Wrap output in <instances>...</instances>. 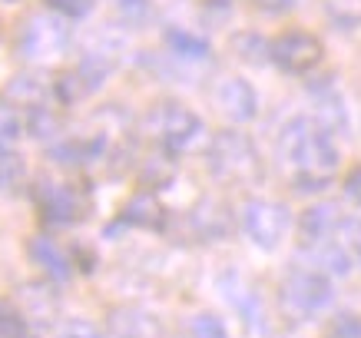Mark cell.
Listing matches in <instances>:
<instances>
[{"instance_id": "obj_1", "label": "cell", "mask_w": 361, "mask_h": 338, "mask_svg": "<svg viewBox=\"0 0 361 338\" xmlns=\"http://www.w3.org/2000/svg\"><path fill=\"white\" fill-rule=\"evenodd\" d=\"M279 163L292 173L298 193H318L338 169V150L312 116H295L279 133Z\"/></svg>"}, {"instance_id": "obj_2", "label": "cell", "mask_w": 361, "mask_h": 338, "mask_svg": "<svg viewBox=\"0 0 361 338\" xmlns=\"http://www.w3.org/2000/svg\"><path fill=\"white\" fill-rule=\"evenodd\" d=\"M209 173L216 176L219 183L229 186H252L262 179V156L255 150V143L245 133L222 130L212 136L206 150Z\"/></svg>"}, {"instance_id": "obj_3", "label": "cell", "mask_w": 361, "mask_h": 338, "mask_svg": "<svg viewBox=\"0 0 361 338\" xmlns=\"http://www.w3.org/2000/svg\"><path fill=\"white\" fill-rule=\"evenodd\" d=\"M142 133H146L156 146H163L169 153H179V150H189V146L196 143V136L202 133V120H199L189 107H183V103L163 99V103H156L153 109H146Z\"/></svg>"}, {"instance_id": "obj_4", "label": "cell", "mask_w": 361, "mask_h": 338, "mask_svg": "<svg viewBox=\"0 0 361 338\" xmlns=\"http://www.w3.org/2000/svg\"><path fill=\"white\" fill-rule=\"evenodd\" d=\"M282 306L288 315L308 318L331 302V279L318 269H292L282 279Z\"/></svg>"}, {"instance_id": "obj_5", "label": "cell", "mask_w": 361, "mask_h": 338, "mask_svg": "<svg viewBox=\"0 0 361 338\" xmlns=\"http://www.w3.org/2000/svg\"><path fill=\"white\" fill-rule=\"evenodd\" d=\"M269 56H272V64L285 73H308V70H315L322 64V56H325V47L318 40L312 30H285L279 33L272 44H269Z\"/></svg>"}, {"instance_id": "obj_6", "label": "cell", "mask_w": 361, "mask_h": 338, "mask_svg": "<svg viewBox=\"0 0 361 338\" xmlns=\"http://www.w3.org/2000/svg\"><path fill=\"white\" fill-rule=\"evenodd\" d=\"M242 226L259 249H279V242L285 239V232L292 226V212L288 206L275 203V199H252L245 212H242Z\"/></svg>"}, {"instance_id": "obj_7", "label": "cell", "mask_w": 361, "mask_h": 338, "mask_svg": "<svg viewBox=\"0 0 361 338\" xmlns=\"http://www.w3.org/2000/svg\"><path fill=\"white\" fill-rule=\"evenodd\" d=\"M341 229H345V216H341L338 203H315V206H308L298 216V242L305 249L329 246Z\"/></svg>"}, {"instance_id": "obj_8", "label": "cell", "mask_w": 361, "mask_h": 338, "mask_svg": "<svg viewBox=\"0 0 361 338\" xmlns=\"http://www.w3.org/2000/svg\"><path fill=\"white\" fill-rule=\"evenodd\" d=\"M66 47V27L56 17H30L20 30V56L47 60Z\"/></svg>"}, {"instance_id": "obj_9", "label": "cell", "mask_w": 361, "mask_h": 338, "mask_svg": "<svg viewBox=\"0 0 361 338\" xmlns=\"http://www.w3.org/2000/svg\"><path fill=\"white\" fill-rule=\"evenodd\" d=\"M186 226L192 229V236L202 242H216L226 239L232 232V209L226 199L219 196H202L196 206L189 209Z\"/></svg>"}, {"instance_id": "obj_10", "label": "cell", "mask_w": 361, "mask_h": 338, "mask_svg": "<svg viewBox=\"0 0 361 338\" xmlns=\"http://www.w3.org/2000/svg\"><path fill=\"white\" fill-rule=\"evenodd\" d=\"M33 196H37V209H40V216H44L47 226H70V222H77V196H73V189H66L63 183H50V179H40L37 189H33Z\"/></svg>"}, {"instance_id": "obj_11", "label": "cell", "mask_w": 361, "mask_h": 338, "mask_svg": "<svg viewBox=\"0 0 361 338\" xmlns=\"http://www.w3.org/2000/svg\"><path fill=\"white\" fill-rule=\"evenodd\" d=\"M216 103L219 109L229 116L232 123H252L255 113H259V97H255V87L242 77H229L222 80L219 93H216Z\"/></svg>"}, {"instance_id": "obj_12", "label": "cell", "mask_w": 361, "mask_h": 338, "mask_svg": "<svg viewBox=\"0 0 361 338\" xmlns=\"http://www.w3.org/2000/svg\"><path fill=\"white\" fill-rule=\"evenodd\" d=\"M110 338H163V328L146 308L116 306L110 312Z\"/></svg>"}, {"instance_id": "obj_13", "label": "cell", "mask_w": 361, "mask_h": 338, "mask_svg": "<svg viewBox=\"0 0 361 338\" xmlns=\"http://www.w3.org/2000/svg\"><path fill=\"white\" fill-rule=\"evenodd\" d=\"M27 259H30L50 282H66V279H70V269H73L70 259H66V252L60 249L54 239H47V236L27 239Z\"/></svg>"}, {"instance_id": "obj_14", "label": "cell", "mask_w": 361, "mask_h": 338, "mask_svg": "<svg viewBox=\"0 0 361 338\" xmlns=\"http://www.w3.org/2000/svg\"><path fill=\"white\" fill-rule=\"evenodd\" d=\"M44 97H47V87L40 83V77L37 73H17V77H11L7 83H4V90H0V103L7 109H37L44 107Z\"/></svg>"}, {"instance_id": "obj_15", "label": "cell", "mask_w": 361, "mask_h": 338, "mask_svg": "<svg viewBox=\"0 0 361 338\" xmlns=\"http://www.w3.org/2000/svg\"><path fill=\"white\" fill-rule=\"evenodd\" d=\"M120 219L126 226H136V229H159L166 222V209L159 203L156 193L149 189H140V193H133L120 209Z\"/></svg>"}, {"instance_id": "obj_16", "label": "cell", "mask_w": 361, "mask_h": 338, "mask_svg": "<svg viewBox=\"0 0 361 338\" xmlns=\"http://www.w3.org/2000/svg\"><path fill=\"white\" fill-rule=\"evenodd\" d=\"M20 298H23V306H27V315L23 318H30V322H37V325H50V322H54L56 295H50L47 285H23Z\"/></svg>"}, {"instance_id": "obj_17", "label": "cell", "mask_w": 361, "mask_h": 338, "mask_svg": "<svg viewBox=\"0 0 361 338\" xmlns=\"http://www.w3.org/2000/svg\"><path fill=\"white\" fill-rule=\"evenodd\" d=\"M173 176H176V163L169 159V156H163V153L146 156V163L140 166V183L146 186L149 193H156V189L169 186V183H173Z\"/></svg>"}, {"instance_id": "obj_18", "label": "cell", "mask_w": 361, "mask_h": 338, "mask_svg": "<svg viewBox=\"0 0 361 338\" xmlns=\"http://www.w3.org/2000/svg\"><path fill=\"white\" fill-rule=\"evenodd\" d=\"M54 93H56V99H60L63 107H73V103H80V99L87 97V83H83V77H80L77 66L56 73L54 77Z\"/></svg>"}, {"instance_id": "obj_19", "label": "cell", "mask_w": 361, "mask_h": 338, "mask_svg": "<svg viewBox=\"0 0 361 338\" xmlns=\"http://www.w3.org/2000/svg\"><path fill=\"white\" fill-rule=\"evenodd\" d=\"M166 44L173 47L179 56H192V60L209 56V44H206V40H202V37H196V33L179 30V27H169V30H166Z\"/></svg>"}, {"instance_id": "obj_20", "label": "cell", "mask_w": 361, "mask_h": 338, "mask_svg": "<svg viewBox=\"0 0 361 338\" xmlns=\"http://www.w3.org/2000/svg\"><path fill=\"white\" fill-rule=\"evenodd\" d=\"M315 123H318V126H322L325 133H329V136H335V133H345V130H348V113H345V107H341V99H338V97H325V99H322Z\"/></svg>"}, {"instance_id": "obj_21", "label": "cell", "mask_w": 361, "mask_h": 338, "mask_svg": "<svg viewBox=\"0 0 361 338\" xmlns=\"http://www.w3.org/2000/svg\"><path fill=\"white\" fill-rule=\"evenodd\" d=\"M77 70H80V77H83V83H87V93H93V90L103 87V80L110 73V64H106L103 56L90 54V56H83V64H80Z\"/></svg>"}, {"instance_id": "obj_22", "label": "cell", "mask_w": 361, "mask_h": 338, "mask_svg": "<svg viewBox=\"0 0 361 338\" xmlns=\"http://www.w3.org/2000/svg\"><path fill=\"white\" fill-rule=\"evenodd\" d=\"M27 133L37 136V140H54L56 136V116L44 107L30 109V113H27Z\"/></svg>"}, {"instance_id": "obj_23", "label": "cell", "mask_w": 361, "mask_h": 338, "mask_svg": "<svg viewBox=\"0 0 361 338\" xmlns=\"http://www.w3.org/2000/svg\"><path fill=\"white\" fill-rule=\"evenodd\" d=\"M20 140V123L13 109H0V153H13V146Z\"/></svg>"}, {"instance_id": "obj_24", "label": "cell", "mask_w": 361, "mask_h": 338, "mask_svg": "<svg viewBox=\"0 0 361 338\" xmlns=\"http://www.w3.org/2000/svg\"><path fill=\"white\" fill-rule=\"evenodd\" d=\"M325 338H361V318L358 315H335L325 325Z\"/></svg>"}, {"instance_id": "obj_25", "label": "cell", "mask_w": 361, "mask_h": 338, "mask_svg": "<svg viewBox=\"0 0 361 338\" xmlns=\"http://www.w3.org/2000/svg\"><path fill=\"white\" fill-rule=\"evenodd\" d=\"M0 338H27V318L13 308H0Z\"/></svg>"}, {"instance_id": "obj_26", "label": "cell", "mask_w": 361, "mask_h": 338, "mask_svg": "<svg viewBox=\"0 0 361 338\" xmlns=\"http://www.w3.org/2000/svg\"><path fill=\"white\" fill-rule=\"evenodd\" d=\"M192 335L196 338H226V325L216 315H199L192 322Z\"/></svg>"}, {"instance_id": "obj_27", "label": "cell", "mask_w": 361, "mask_h": 338, "mask_svg": "<svg viewBox=\"0 0 361 338\" xmlns=\"http://www.w3.org/2000/svg\"><path fill=\"white\" fill-rule=\"evenodd\" d=\"M23 176V166L17 153H0V186H13Z\"/></svg>"}, {"instance_id": "obj_28", "label": "cell", "mask_w": 361, "mask_h": 338, "mask_svg": "<svg viewBox=\"0 0 361 338\" xmlns=\"http://www.w3.org/2000/svg\"><path fill=\"white\" fill-rule=\"evenodd\" d=\"M341 186H345V199H348L351 206H361V163L351 166L348 173H345Z\"/></svg>"}, {"instance_id": "obj_29", "label": "cell", "mask_w": 361, "mask_h": 338, "mask_svg": "<svg viewBox=\"0 0 361 338\" xmlns=\"http://www.w3.org/2000/svg\"><path fill=\"white\" fill-rule=\"evenodd\" d=\"M47 4H50L56 13H63V17H87L93 0H47Z\"/></svg>"}, {"instance_id": "obj_30", "label": "cell", "mask_w": 361, "mask_h": 338, "mask_svg": "<svg viewBox=\"0 0 361 338\" xmlns=\"http://www.w3.org/2000/svg\"><path fill=\"white\" fill-rule=\"evenodd\" d=\"M120 13L130 23H142L149 17V0H120Z\"/></svg>"}, {"instance_id": "obj_31", "label": "cell", "mask_w": 361, "mask_h": 338, "mask_svg": "<svg viewBox=\"0 0 361 338\" xmlns=\"http://www.w3.org/2000/svg\"><path fill=\"white\" fill-rule=\"evenodd\" d=\"M60 338H99V332L90 325V322H83V318H73V322H66L63 325Z\"/></svg>"}, {"instance_id": "obj_32", "label": "cell", "mask_w": 361, "mask_h": 338, "mask_svg": "<svg viewBox=\"0 0 361 338\" xmlns=\"http://www.w3.org/2000/svg\"><path fill=\"white\" fill-rule=\"evenodd\" d=\"M259 11H269V13H285L295 7V0H252Z\"/></svg>"}, {"instance_id": "obj_33", "label": "cell", "mask_w": 361, "mask_h": 338, "mask_svg": "<svg viewBox=\"0 0 361 338\" xmlns=\"http://www.w3.org/2000/svg\"><path fill=\"white\" fill-rule=\"evenodd\" d=\"M348 236H351V252H355V255H358V262H361V222H351L348 226Z\"/></svg>"}]
</instances>
